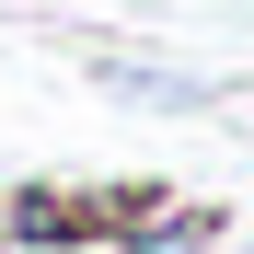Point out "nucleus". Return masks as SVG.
<instances>
[{"instance_id": "nucleus-1", "label": "nucleus", "mask_w": 254, "mask_h": 254, "mask_svg": "<svg viewBox=\"0 0 254 254\" xmlns=\"http://www.w3.org/2000/svg\"><path fill=\"white\" fill-rule=\"evenodd\" d=\"M0 243H35V254L93 243V208H81V185H0Z\"/></svg>"}, {"instance_id": "nucleus-2", "label": "nucleus", "mask_w": 254, "mask_h": 254, "mask_svg": "<svg viewBox=\"0 0 254 254\" xmlns=\"http://www.w3.org/2000/svg\"><path fill=\"white\" fill-rule=\"evenodd\" d=\"M104 69V93H127V104H162V116H208L220 93L208 81H185V69H150V58H93Z\"/></svg>"}, {"instance_id": "nucleus-3", "label": "nucleus", "mask_w": 254, "mask_h": 254, "mask_svg": "<svg viewBox=\"0 0 254 254\" xmlns=\"http://www.w3.org/2000/svg\"><path fill=\"white\" fill-rule=\"evenodd\" d=\"M196 243H220V208H150L127 231V254H196Z\"/></svg>"}]
</instances>
